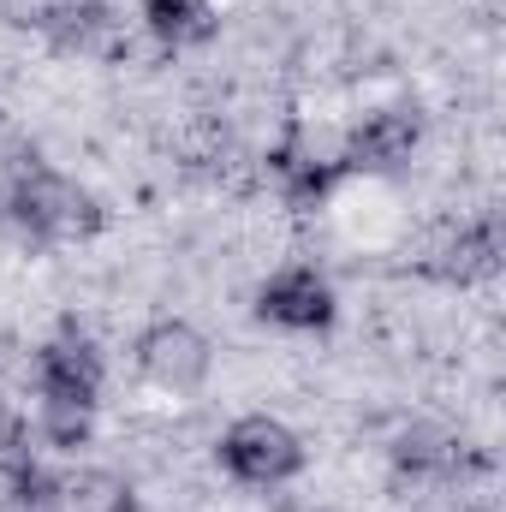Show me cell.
<instances>
[{"label": "cell", "instance_id": "cell-1", "mask_svg": "<svg viewBox=\"0 0 506 512\" xmlns=\"http://www.w3.org/2000/svg\"><path fill=\"white\" fill-rule=\"evenodd\" d=\"M0 227L36 251H72V245L102 239L108 209L72 173L36 155H0Z\"/></svg>", "mask_w": 506, "mask_h": 512}, {"label": "cell", "instance_id": "cell-8", "mask_svg": "<svg viewBox=\"0 0 506 512\" xmlns=\"http://www.w3.org/2000/svg\"><path fill=\"white\" fill-rule=\"evenodd\" d=\"M137 24L161 54H185V48L215 42L221 6L215 0H137Z\"/></svg>", "mask_w": 506, "mask_h": 512}, {"label": "cell", "instance_id": "cell-7", "mask_svg": "<svg viewBox=\"0 0 506 512\" xmlns=\"http://www.w3.org/2000/svg\"><path fill=\"white\" fill-rule=\"evenodd\" d=\"M24 24L60 60H96V54H108L120 42L114 0H36V12Z\"/></svg>", "mask_w": 506, "mask_h": 512}, {"label": "cell", "instance_id": "cell-5", "mask_svg": "<svg viewBox=\"0 0 506 512\" xmlns=\"http://www.w3.org/2000/svg\"><path fill=\"white\" fill-rule=\"evenodd\" d=\"M256 316L280 334H328L340 322V292H334L322 262L292 256L256 280Z\"/></svg>", "mask_w": 506, "mask_h": 512}, {"label": "cell", "instance_id": "cell-4", "mask_svg": "<svg viewBox=\"0 0 506 512\" xmlns=\"http://www.w3.org/2000/svg\"><path fill=\"white\" fill-rule=\"evenodd\" d=\"M30 382H36V405H84V411H102V393H108L102 340L90 328H78V322H60L30 352Z\"/></svg>", "mask_w": 506, "mask_h": 512}, {"label": "cell", "instance_id": "cell-2", "mask_svg": "<svg viewBox=\"0 0 506 512\" xmlns=\"http://www.w3.org/2000/svg\"><path fill=\"white\" fill-rule=\"evenodd\" d=\"M304 459H310V447L280 411H245L215 435V465L239 489H286L304 471Z\"/></svg>", "mask_w": 506, "mask_h": 512}, {"label": "cell", "instance_id": "cell-3", "mask_svg": "<svg viewBox=\"0 0 506 512\" xmlns=\"http://www.w3.org/2000/svg\"><path fill=\"white\" fill-rule=\"evenodd\" d=\"M131 364H137V382L149 393L179 405V399L209 387V376H215V340L197 322H185V316H155L131 340Z\"/></svg>", "mask_w": 506, "mask_h": 512}, {"label": "cell", "instance_id": "cell-6", "mask_svg": "<svg viewBox=\"0 0 506 512\" xmlns=\"http://www.w3.org/2000/svg\"><path fill=\"white\" fill-rule=\"evenodd\" d=\"M423 137H429V126H423V114L411 102H376V108H364V114H352L340 126L334 155H340V167H352L364 179H381V173L411 167Z\"/></svg>", "mask_w": 506, "mask_h": 512}]
</instances>
